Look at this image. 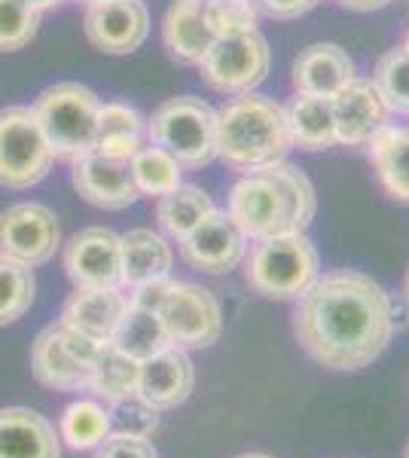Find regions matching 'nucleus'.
<instances>
[{
    "label": "nucleus",
    "instance_id": "f257e3e1",
    "mask_svg": "<svg viewBox=\"0 0 409 458\" xmlns=\"http://www.w3.org/2000/svg\"><path fill=\"white\" fill-rule=\"evenodd\" d=\"M294 302L300 349L337 373H358L379 360L397 327L388 291L361 269L321 272Z\"/></svg>",
    "mask_w": 409,
    "mask_h": 458
},
{
    "label": "nucleus",
    "instance_id": "f03ea898",
    "mask_svg": "<svg viewBox=\"0 0 409 458\" xmlns=\"http://www.w3.org/2000/svg\"><path fill=\"white\" fill-rule=\"evenodd\" d=\"M226 214L251 242L278 233H306L318 214V193L300 165L281 159L242 174L226 196Z\"/></svg>",
    "mask_w": 409,
    "mask_h": 458
},
{
    "label": "nucleus",
    "instance_id": "7ed1b4c3",
    "mask_svg": "<svg viewBox=\"0 0 409 458\" xmlns=\"http://www.w3.org/2000/svg\"><path fill=\"white\" fill-rule=\"evenodd\" d=\"M294 150L287 114L269 95H235L217 110V159L239 174L260 172Z\"/></svg>",
    "mask_w": 409,
    "mask_h": 458
},
{
    "label": "nucleus",
    "instance_id": "20e7f679",
    "mask_svg": "<svg viewBox=\"0 0 409 458\" xmlns=\"http://www.w3.org/2000/svg\"><path fill=\"white\" fill-rule=\"evenodd\" d=\"M321 272V257L306 233L257 239L244 257V282L266 300H300Z\"/></svg>",
    "mask_w": 409,
    "mask_h": 458
},
{
    "label": "nucleus",
    "instance_id": "39448f33",
    "mask_svg": "<svg viewBox=\"0 0 409 458\" xmlns=\"http://www.w3.org/2000/svg\"><path fill=\"white\" fill-rule=\"evenodd\" d=\"M98 107V95L80 83H55L37 95L31 110L47 135L52 157L73 162L92 150Z\"/></svg>",
    "mask_w": 409,
    "mask_h": 458
},
{
    "label": "nucleus",
    "instance_id": "423d86ee",
    "mask_svg": "<svg viewBox=\"0 0 409 458\" xmlns=\"http://www.w3.org/2000/svg\"><path fill=\"white\" fill-rule=\"evenodd\" d=\"M147 138L183 168H202L217 159V110L192 95L168 98L147 120Z\"/></svg>",
    "mask_w": 409,
    "mask_h": 458
},
{
    "label": "nucleus",
    "instance_id": "0eeeda50",
    "mask_svg": "<svg viewBox=\"0 0 409 458\" xmlns=\"http://www.w3.org/2000/svg\"><path fill=\"white\" fill-rule=\"evenodd\" d=\"M52 150L31 107L0 110V183L28 190L52 168Z\"/></svg>",
    "mask_w": 409,
    "mask_h": 458
},
{
    "label": "nucleus",
    "instance_id": "6e6552de",
    "mask_svg": "<svg viewBox=\"0 0 409 458\" xmlns=\"http://www.w3.org/2000/svg\"><path fill=\"white\" fill-rule=\"evenodd\" d=\"M269 68H272V53L266 37L260 31L220 37L208 49L202 64H199L205 83L214 92L229 95V98L257 92V86L269 77Z\"/></svg>",
    "mask_w": 409,
    "mask_h": 458
},
{
    "label": "nucleus",
    "instance_id": "1a4fd4ad",
    "mask_svg": "<svg viewBox=\"0 0 409 458\" xmlns=\"http://www.w3.org/2000/svg\"><path fill=\"white\" fill-rule=\"evenodd\" d=\"M168 343L183 352L211 349L223 334V309L208 287L192 282H171L159 302Z\"/></svg>",
    "mask_w": 409,
    "mask_h": 458
},
{
    "label": "nucleus",
    "instance_id": "9d476101",
    "mask_svg": "<svg viewBox=\"0 0 409 458\" xmlns=\"http://www.w3.org/2000/svg\"><path fill=\"white\" fill-rule=\"evenodd\" d=\"M62 242L58 217L47 205L19 202L0 214V254L25 266H40L52 260Z\"/></svg>",
    "mask_w": 409,
    "mask_h": 458
},
{
    "label": "nucleus",
    "instance_id": "9b49d317",
    "mask_svg": "<svg viewBox=\"0 0 409 458\" xmlns=\"http://www.w3.org/2000/svg\"><path fill=\"white\" fill-rule=\"evenodd\" d=\"M177 245H181V257L190 269L223 276V272H233L235 266L244 263L251 239L235 226V220L226 211L217 208L214 214H208L190 235H183Z\"/></svg>",
    "mask_w": 409,
    "mask_h": 458
},
{
    "label": "nucleus",
    "instance_id": "f8f14e48",
    "mask_svg": "<svg viewBox=\"0 0 409 458\" xmlns=\"http://www.w3.org/2000/svg\"><path fill=\"white\" fill-rule=\"evenodd\" d=\"M73 287H123V235L107 226L80 229L64 248Z\"/></svg>",
    "mask_w": 409,
    "mask_h": 458
},
{
    "label": "nucleus",
    "instance_id": "ddd939ff",
    "mask_svg": "<svg viewBox=\"0 0 409 458\" xmlns=\"http://www.w3.org/2000/svg\"><path fill=\"white\" fill-rule=\"evenodd\" d=\"M330 107L339 147H367L370 138L391 120L382 92L367 77L348 80L337 95H330Z\"/></svg>",
    "mask_w": 409,
    "mask_h": 458
},
{
    "label": "nucleus",
    "instance_id": "4468645a",
    "mask_svg": "<svg viewBox=\"0 0 409 458\" xmlns=\"http://www.w3.org/2000/svg\"><path fill=\"white\" fill-rule=\"evenodd\" d=\"M86 37L107 55H129L144 47L150 34V10L141 0H110L86 10Z\"/></svg>",
    "mask_w": 409,
    "mask_h": 458
},
{
    "label": "nucleus",
    "instance_id": "2eb2a0df",
    "mask_svg": "<svg viewBox=\"0 0 409 458\" xmlns=\"http://www.w3.org/2000/svg\"><path fill=\"white\" fill-rule=\"evenodd\" d=\"M71 183L89 205L104 211H123L138 202V187L132 181L129 162L107 159L95 150L73 159Z\"/></svg>",
    "mask_w": 409,
    "mask_h": 458
},
{
    "label": "nucleus",
    "instance_id": "dca6fc26",
    "mask_svg": "<svg viewBox=\"0 0 409 458\" xmlns=\"http://www.w3.org/2000/svg\"><path fill=\"white\" fill-rule=\"evenodd\" d=\"M196 388V367L190 354L177 345H168L153 358L141 360L138 373V394L156 410H175L181 406Z\"/></svg>",
    "mask_w": 409,
    "mask_h": 458
},
{
    "label": "nucleus",
    "instance_id": "f3484780",
    "mask_svg": "<svg viewBox=\"0 0 409 458\" xmlns=\"http://www.w3.org/2000/svg\"><path fill=\"white\" fill-rule=\"evenodd\" d=\"M31 370L37 382L55 391H89L92 364H86L64 336L62 324H52L34 339Z\"/></svg>",
    "mask_w": 409,
    "mask_h": 458
},
{
    "label": "nucleus",
    "instance_id": "a211bd4d",
    "mask_svg": "<svg viewBox=\"0 0 409 458\" xmlns=\"http://www.w3.org/2000/svg\"><path fill=\"white\" fill-rule=\"evenodd\" d=\"M125 309H129V297L120 287H77L64 302L58 324L98 339V343H110Z\"/></svg>",
    "mask_w": 409,
    "mask_h": 458
},
{
    "label": "nucleus",
    "instance_id": "6ab92c4d",
    "mask_svg": "<svg viewBox=\"0 0 409 458\" xmlns=\"http://www.w3.org/2000/svg\"><path fill=\"white\" fill-rule=\"evenodd\" d=\"M0 458H62V437L40 412L6 406L0 410Z\"/></svg>",
    "mask_w": 409,
    "mask_h": 458
},
{
    "label": "nucleus",
    "instance_id": "aec40b11",
    "mask_svg": "<svg viewBox=\"0 0 409 458\" xmlns=\"http://www.w3.org/2000/svg\"><path fill=\"white\" fill-rule=\"evenodd\" d=\"M354 73V62L339 43H311L294 58L290 80H294V92L306 95H337Z\"/></svg>",
    "mask_w": 409,
    "mask_h": 458
},
{
    "label": "nucleus",
    "instance_id": "412c9836",
    "mask_svg": "<svg viewBox=\"0 0 409 458\" xmlns=\"http://www.w3.org/2000/svg\"><path fill=\"white\" fill-rule=\"evenodd\" d=\"M162 43L168 55L181 64H202L208 49L214 47V34L205 21L202 0H175L162 21Z\"/></svg>",
    "mask_w": 409,
    "mask_h": 458
},
{
    "label": "nucleus",
    "instance_id": "4be33fe9",
    "mask_svg": "<svg viewBox=\"0 0 409 458\" xmlns=\"http://www.w3.org/2000/svg\"><path fill=\"white\" fill-rule=\"evenodd\" d=\"M175 250L168 239L153 229H129L123 235V287H141L171 278Z\"/></svg>",
    "mask_w": 409,
    "mask_h": 458
},
{
    "label": "nucleus",
    "instance_id": "5701e85b",
    "mask_svg": "<svg viewBox=\"0 0 409 458\" xmlns=\"http://www.w3.org/2000/svg\"><path fill=\"white\" fill-rule=\"evenodd\" d=\"M367 157L382 190L394 202L409 205V129L404 125H382L367 141Z\"/></svg>",
    "mask_w": 409,
    "mask_h": 458
},
{
    "label": "nucleus",
    "instance_id": "b1692460",
    "mask_svg": "<svg viewBox=\"0 0 409 458\" xmlns=\"http://www.w3.org/2000/svg\"><path fill=\"white\" fill-rule=\"evenodd\" d=\"M290 141L300 150H330L337 147V123H333L330 98L324 95L294 92V98L285 105Z\"/></svg>",
    "mask_w": 409,
    "mask_h": 458
},
{
    "label": "nucleus",
    "instance_id": "393cba45",
    "mask_svg": "<svg viewBox=\"0 0 409 458\" xmlns=\"http://www.w3.org/2000/svg\"><path fill=\"white\" fill-rule=\"evenodd\" d=\"M147 120L135 107L120 105V101H107L98 107V129H95V153L107 159L129 162L144 147Z\"/></svg>",
    "mask_w": 409,
    "mask_h": 458
},
{
    "label": "nucleus",
    "instance_id": "a878e982",
    "mask_svg": "<svg viewBox=\"0 0 409 458\" xmlns=\"http://www.w3.org/2000/svg\"><path fill=\"white\" fill-rule=\"evenodd\" d=\"M110 345L120 349L123 354H129L132 360H147L153 354H159L162 349H168V334L166 324L156 309H144L129 302V309L123 312L120 324H116L114 336H110Z\"/></svg>",
    "mask_w": 409,
    "mask_h": 458
},
{
    "label": "nucleus",
    "instance_id": "bb28decb",
    "mask_svg": "<svg viewBox=\"0 0 409 458\" xmlns=\"http://www.w3.org/2000/svg\"><path fill=\"white\" fill-rule=\"evenodd\" d=\"M214 211H217L214 199L208 196V190L196 187V183H181V187L159 196V202H156V220H159L162 233L175 242L190 235Z\"/></svg>",
    "mask_w": 409,
    "mask_h": 458
},
{
    "label": "nucleus",
    "instance_id": "cd10ccee",
    "mask_svg": "<svg viewBox=\"0 0 409 458\" xmlns=\"http://www.w3.org/2000/svg\"><path fill=\"white\" fill-rule=\"evenodd\" d=\"M138 373H141L138 360H132L129 354H123L120 349H114V345L107 343L92 364L89 391H92L95 397H101L104 403H114L125 394H135Z\"/></svg>",
    "mask_w": 409,
    "mask_h": 458
},
{
    "label": "nucleus",
    "instance_id": "c85d7f7f",
    "mask_svg": "<svg viewBox=\"0 0 409 458\" xmlns=\"http://www.w3.org/2000/svg\"><path fill=\"white\" fill-rule=\"evenodd\" d=\"M129 168H132V181H135V187H138V196L159 199L183 183L181 181L183 165L156 144L141 147L135 157L129 159Z\"/></svg>",
    "mask_w": 409,
    "mask_h": 458
},
{
    "label": "nucleus",
    "instance_id": "c756f323",
    "mask_svg": "<svg viewBox=\"0 0 409 458\" xmlns=\"http://www.w3.org/2000/svg\"><path fill=\"white\" fill-rule=\"evenodd\" d=\"M110 434V416L98 401H73L58 419V437L71 449H95Z\"/></svg>",
    "mask_w": 409,
    "mask_h": 458
},
{
    "label": "nucleus",
    "instance_id": "7c9ffc66",
    "mask_svg": "<svg viewBox=\"0 0 409 458\" xmlns=\"http://www.w3.org/2000/svg\"><path fill=\"white\" fill-rule=\"evenodd\" d=\"M34 302L31 266L0 254V327L19 321Z\"/></svg>",
    "mask_w": 409,
    "mask_h": 458
},
{
    "label": "nucleus",
    "instance_id": "2f4dec72",
    "mask_svg": "<svg viewBox=\"0 0 409 458\" xmlns=\"http://www.w3.org/2000/svg\"><path fill=\"white\" fill-rule=\"evenodd\" d=\"M370 80H373L376 89L382 92L391 114L409 116V49L404 47L388 49V53L376 62V71Z\"/></svg>",
    "mask_w": 409,
    "mask_h": 458
},
{
    "label": "nucleus",
    "instance_id": "473e14b6",
    "mask_svg": "<svg viewBox=\"0 0 409 458\" xmlns=\"http://www.w3.org/2000/svg\"><path fill=\"white\" fill-rule=\"evenodd\" d=\"M202 13L214 40L260 31V6L254 0H202Z\"/></svg>",
    "mask_w": 409,
    "mask_h": 458
},
{
    "label": "nucleus",
    "instance_id": "72a5a7b5",
    "mask_svg": "<svg viewBox=\"0 0 409 458\" xmlns=\"http://www.w3.org/2000/svg\"><path fill=\"white\" fill-rule=\"evenodd\" d=\"M107 416H110V431L132 434V437H150L156 428H159V410L153 403H147L138 391L110 403Z\"/></svg>",
    "mask_w": 409,
    "mask_h": 458
},
{
    "label": "nucleus",
    "instance_id": "f704fd0d",
    "mask_svg": "<svg viewBox=\"0 0 409 458\" xmlns=\"http://www.w3.org/2000/svg\"><path fill=\"white\" fill-rule=\"evenodd\" d=\"M40 25V13L28 10L21 0H0V53L28 47Z\"/></svg>",
    "mask_w": 409,
    "mask_h": 458
},
{
    "label": "nucleus",
    "instance_id": "c9c22d12",
    "mask_svg": "<svg viewBox=\"0 0 409 458\" xmlns=\"http://www.w3.org/2000/svg\"><path fill=\"white\" fill-rule=\"evenodd\" d=\"M95 458H159V455H156L150 437H132V434L110 431L95 446Z\"/></svg>",
    "mask_w": 409,
    "mask_h": 458
},
{
    "label": "nucleus",
    "instance_id": "e433bc0d",
    "mask_svg": "<svg viewBox=\"0 0 409 458\" xmlns=\"http://www.w3.org/2000/svg\"><path fill=\"white\" fill-rule=\"evenodd\" d=\"M260 6V13L278 19V21H294L300 16H306L318 6V0H254Z\"/></svg>",
    "mask_w": 409,
    "mask_h": 458
},
{
    "label": "nucleus",
    "instance_id": "4c0bfd02",
    "mask_svg": "<svg viewBox=\"0 0 409 458\" xmlns=\"http://www.w3.org/2000/svg\"><path fill=\"white\" fill-rule=\"evenodd\" d=\"M345 10H354V13H373V10H382L388 6L391 0H339Z\"/></svg>",
    "mask_w": 409,
    "mask_h": 458
},
{
    "label": "nucleus",
    "instance_id": "58836bf2",
    "mask_svg": "<svg viewBox=\"0 0 409 458\" xmlns=\"http://www.w3.org/2000/svg\"><path fill=\"white\" fill-rule=\"evenodd\" d=\"M21 4L28 6V10H34V13H47V10H55L58 4H62V0H21Z\"/></svg>",
    "mask_w": 409,
    "mask_h": 458
},
{
    "label": "nucleus",
    "instance_id": "ea45409f",
    "mask_svg": "<svg viewBox=\"0 0 409 458\" xmlns=\"http://www.w3.org/2000/svg\"><path fill=\"white\" fill-rule=\"evenodd\" d=\"M239 458H275V455H266V453H244Z\"/></svg>",
    "mask_w": 409,
    "mask_h": 458
},
{
    "label": "nucleus",
    "instance_id": "a19ab883",
    "mask_svg": "<svg viewBox=\"0 0 409 458\" xmlns=\"http://www.w3.org/2000/svg\"><path fill=\"white\" fill-rule=\"evenodd\" d=\"M404 297H406V302H409V272H406V282H404Z\"/></svg>",
    "mask_w": 409,
    "mask_h": 458
},
{
    "label": "nucleus",
    "instance_id": "79ce46f5",
    "mask_svg": "<svg viewBox=\"0 0 409 458\" xmlns=\"http://www.w3.org/2000/svg\"><path fill=\"white\" fill-rule=\"evenodd\" d=\"M86 6H95V4H110V0H83Z\"/></svg>",
    "mask_w": 409,
    "mask_h": 458
},
{
    "label": "nucleus",
    "instance_id": "37998d69",
    "mask_svg": "<svg viewBox=\"0 0 409 458\" xmlns=\"http://www.w3.org/2000/svg\"><path fill=\"white\" fill-rule=\"evenodd\" d=\"M404 49H409V28H406V37H404Z\"/></svg>",
    "mask_w": 409,
    "mask_h": 458
},
{
    "label": "nucleus",
    "instance_id": "c03bdc74",
    "mask_svg": "<svg viewBox=\"0 0 409 458\" xmlns=\"http://www.w3.org/2000/svg\"><path fill=\"white\" fill-rule=\"evenodd\" d=\"M404 458H409V446H406V453H404Z\"/></svg>",
    "mask_w": 409,
    "mask_h": 458
}]
</instances>
